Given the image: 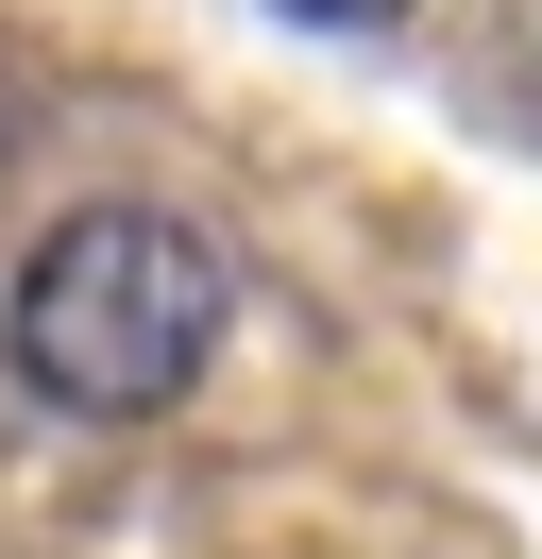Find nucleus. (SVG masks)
Segmentation results:
<instances>
[{
  "label": "nucleus",
  "mask_w": 542,
  "mask_h": 559,
  "mask_svg": "<svg viewBox=\"0 0 542 559\" xmlns=\"http://www.w3.org/2000/svg\"><path fill=\"white\" fill-rule=\"evenodd\" d=\"M288 17H322V35H373V17H406V0H288Z\"/></svg>",
  "instance_id": "f03ea898"
},
{
  "label": "nucleus",
  "mask_w": 542,
  "mask_h": 559,
  "mask_svg": "<svg viewBox=\"0 0 542 559\" xmlns=\"http://www.w3.org/2000/svg\"><path fill=\"white\" fill-rule=\"evenodd\" d=\"M221 322H237V254L187 204H136V187L68 204L0 288V356L51 424H169L221 373Z\"/></svg>",
  "instance_id": "f257e3e1"
}]
</instances>
